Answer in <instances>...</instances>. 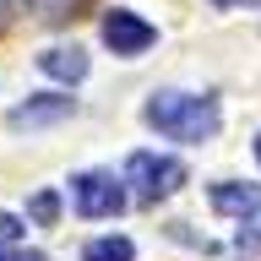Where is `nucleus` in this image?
I'll list each match as a JSON object with an SVG mask.
<instances>
[{"label": "nucleus", "mask_w": 261, "mask_h": 261, "mask_svg": "<svg viewBox=\"0 0 261 261\" xmlns=\"http://www.w3.org/2000/svg\"><path fill=\"white\" fill-rule=\"evenodd\" d=\"M212 6H223V11H240V6H261V0H212Z\"/></svg>", "instance_id": "obj_12"}, {"label": "nucleus", "mask_w": 261, "mask_h": 261, "mask_svg": "<svg viewBox=\"0 0 261 261\" xmlns=\"http://www.w3.org/2000/svg\"><path fill=\"white\" fill-rule=\"evenodd\" d=\"M82 261H136V245L125 234H103V240H93L82 250Z\"/></svg>", "instance_id": "obj_8"}, {"label": "nucleus", "mask_w": 261, "mask_h": 261, "mask_svg": "<svg viewBox=\"0 0 261 261\" xmlns=\"http://www.w3.org/2000/svg\"><path fill=\"white\" fill-rule=\"evenodd\" d=\"M65 114H71V98L44 93V98H28L22 109H11V125L16 130H33V125H55V120H65Z\"/></svg>", "instance_id": "obj_6"}, {"label": "nucleus", "mask_w": 261, "mask_h": 261, "mask_svg": "<svg viewBox=\"0 0 261 261\" xmlns=\"http://www.w3.org/2000/svg\"><path fill=\"white\" fill-rule=\"evenodd\" d=\"M28 212H33V223H55V218H60V196H55V191H38L28 201Z\"/></svg>", "instance_id": "obj_9"}, {"label": "nucleus", "mask_w": 261, "mask_h": 261, "mask_svg": "<svg viewBox=\"0 0 261 261\" xmlns=\"http://www.w3.org/2000/svg\"><path fill=\"white\" fill-rule=\"evenodd\" d=\"M38 71H44V76H55V82H82V76H87V55H82L76 44H71V49L55 44V49H44V55H38Z\"/></svg>", "instance_id": "obj_7"}, {"label": "nucleus", "mask_w": 261, "mask_h": 261, "mask_svg": "<svg viewBox=\"0 0 261 261\" xmlns=\"http://www.w3.org/2000/svg\"><path fill=\"white\" fill-rule=\"evenodd\" d=\"M256 163H261V136H256Z\"/></svg>", "instance_id": "obj_13"}, {"label": "nucleus", "mask_w": 261, "mask_h": 261, "mask_svg": "<svg viewBox=\"0 0 261 261\" xmlns=\"http://www.w3.org/2000/svg\"><path fill=\"white\" fill-rule=\"evenodd\" d=\"M0 261H44L38 250H16V245H0Z\"/></svg>", "instance_id": "obj_11"}, {"label": "nucleus", "mask_w": 261, "mask_h": 261, "mask_svg": "<svg viewBox=\"0 0 261 261\" xmlns=\"http://www.w3.org/2000/svg\"><path fill=\"white\" fill-rule=\"evenodd\" d=\"M125 185L136 201H163V196H174L185 185V163L174 152H130L125 163Z\"/></svg>", "instance_id": "obj_2"}, {"label": "nucleus", "mask_w": 261, "mask_h": 261, "mask_svg": "<svg viewBox=\"0 0 261 261\" xmlns=\"http://www.w3.org/2000/svg\"><path fill=\"white\" fill-rule=\"evenodd\" d=\"M142 120L169 142H212L218 136V103L196 93H152Z\"/></svg>", "instance_id": "obj_1"}, {"label": "nucleus", "mask_w": 261, "mask_h": 261, "mask_svg": "<svg viewBox=\"0 0 261 261\" xmlns=\"http://www.w3.org/2000/svg\"><path fill=\"white\" fill-rule=\"evenodd\" d=\"M71 201L82 218H114L125 207V179H114L109 169H82L71 179Z\"/></svg>", "instance_id": "obj_4"}, {"label": "nucleus", "mask_w": 261, "mask_h": 261, "mask_svg": "<svg viewBox=\"0 0 261 261\" xmlns=\"http://www.w3.org/2000/svg\"><path fill=\"white\" fill-rule=\"evenodd\" d=\"M103 44L114 49V55H147V49L158 44V28H152V22H142V16L136 11H120V6H114L109 16H103Z\"/></svg>", "instance_id": "obj_5"}, {"label": "nucleus", "mask_w": 261, "mask_h": 261, "mask_svg": "<svg viewBox=\"0 0 261 261\" xmlns=\"http://www.w3.org/2000/svg\"><path fill=\"white\" fill-rule=\"evenodd\" d=\"M212 207L228 212V218L240 223V234H234L240 256H256V250H261V185H234V179H218V185H212Z\"/></svg>", "instance_id": "obj_3"}, {"label": "nucleus", "mask_w": 261, "mask_h": 261, "mask_svg": "<svg viewBox=\"0 0 261 261\" xmlns=\"http://www.w3.org/2000/svg\"><path fill=\"white\" fill-rule=\"evenodd\" d=\"M16 240H22V218L0 212V245H16Z\"/></svg>", "instance_id": "obj_10"}]
</instances>
